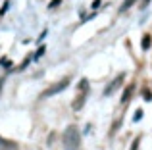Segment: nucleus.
<instances>
[{
    "mask_svg": "<svg viewBox=\"0 0 152 150\" xmlns=\"http://www.w3.org/2000/svg\"><path fill=\"white\" fill-rule=\"evenodd\" d=\"M10 8V2H4V6H2V10H0V15H4L6 14V10Z\"/></svg>",
    "mask_w": 152,
    "mask_h": 150,
    "instance_id": "4468645a",
    "label": "nucleus"
},
{
    "mask_svg": "<svg viewBox=\"0 0 152 150\" xmlns=\"http://www.w3.org/2000/svg\"><path fill=\"white\" fill-rule=\"evenodd\" d=\"M85 89H89V81H87V79H81V83H79V90H85Z\"/></svg>",
    "mask_w": 152,
    "mask_h": 150,
    "instance_id": "9d476101",
    "label": "nucleus"
},
{
    "mask_svg": "<svg viewBox=\"0 0 152 150\" xmlns=\"http://www.w3.org/2000/svg\"><path fill=\"white\" fill-rule=\"evenodd\" d=\"M142 98H145L146 102H150V100H152V90H148V89H145V90H142Z\"/></svg>",
    "mask_w": 152,
    "mask_h": 150,
    "instance_id": "1a4fd4ad",
    "label": "nucleus"
},
{
    "mask_svg": "<svg viewBox=\"0 0 152 150\" xmlns=\"http://www.w3.org/2000/svg\"><path fill=\"white\" fill-rule=\"evenodd\" d=\"M79 146H81V133L75 125H69L64 131V150H79Z\"/></svg>",
    "mask_w": 152,
    "mask_h": 150,
    "instance_id": "f257e3e1",
    "label": "nucleus"
},
{
    "mask_svg": "<svg viewBox=\"0 0 152 150\" xmlns=\"http://www.w3.org/2000/svg\"><path fill=\"white\" fill-rule=\"evenodd\" d=\"M150 44H152V37H150V35H145V37H142V42H141L142 50H148Z\"/></svg>",
    "mask_w": 152,
    "mask_h": 150,
    "instance_id": "0eeeda50",
    "label": "nucleus"
},
{
    "mask_svg": "<svg viewBox=\"0 0 152 150\" xmlns=\"http://www.w3.org/2000/svg\"><path fill=\"white\" fill-rule=\"evenodd\" d=\"M42 54H45V46H41V48L37 50V54H35V58H41Z\"/></svg>",
    "mask_w": 152,
    "mask_h": 150,
    "instance_id": "2eb2a0df",
    "label": "nucleus"
},
{
    "mask_svg": "<svg viewBox=\"0 0 152 150\" xmlns=\"http://www.w3.org/2000/svg\"><path fill=\"white\" fill-rule=\"evenodd\" d=\"M87 96H89V89H85V90H79V94L75 96V100L71 102V108L75 110V112H79V110L85 106V102H87Z\"/></svg>",
    "mask_w": 152,
    "mask_h": 150,
    "instance_id": "7ed1b4c3",
    "label": "nucleus"
},
{
    "mask_svg": "<svg viewBox=\"0 0 152 150\" xmlns=\"http://www.w3.org/2000/svg\"><path fill=\"white\" fill-rule=\"evenodd\" d=\"M0 150H15V143L14 141H6L0 137Z\"/></svg>",
    "mask_w": 152,
    "mask_h": 150,
    "instance_id": "423d86ee",
    "label": "nucleus"
},
{
    "mask_svg": "<svg viewBox=\"0 0 152 150\" xmlns=\"http://www.w3.org/2000/svg\"><path fill=\"white\" fill-rule=\"evenodd\" d=\"M60 4H62V0H52V2L48 4V8H50V10H54V8L60 6Z\"/></svg>",
    "mask_w": 152,
    "mask_h": 150,
    "instance_id": "9b49d317",
    "label": "nucleus"
},
{
    "mask_svg": "<svg viewBox=\"0 0 152 150\" xmlns=\"http://www.w3.org/2000/svg\"><path fill=\"white\" fill-rule=\"evenodd\" d=\"M67 87H69V77H64L60 83H54L52 87H48L46 90H42L41 92V98H48V96H54V94L62 92V90H66Z\"/></svg>",
    "mask_w": 152,
    "mask_h": 150,
    "instance_id": "f03ea898",
    "label": "nucleus"
},
{
    "mask_svg": "<svg viewBox=\"0 0 152 150\" xmlns=\"http://www.w3.org/2000/svg\"><path fill=\"white\" fill-rule=\"evenodd\" d=\"M25 66H29V58H27V60H23V64L19 66V69H23V68H25Z\"/></svg>",
    "mask_w": 152,
    "mask_h": 150,
    "instance_id": "dca6fc26",
    "label": "nucleus"
},
{
    "mask_svg": "<svg viewBox=\"0 0 152 150\" xmlns=\"http://www.w3.org/2000/svg\"><path fill=\"white\" fill-rule=\"evenodd\" d=\"M0 89H2V81H0Z\"/></svg>",
    "mask_w": 152,
    "mask_h": 150,
    "instance_id": "a211bd4d",
    "label": "nucleus"
},
{
    "mask_svg": "<svg viewBox=\"0 0 152 150\" xmlns=\"http://www.w3.org/2000/svg\"><path fill=\"white\" fill-rule=\"evenodd\" d=\"M123 79H125V73H119L118 77L114 79V81L110 83V85L106 87V89H104V96H110L112 92H114V90H118L119 87H121V83H123Z\"/></svg>",
    "mask_w": 152,
    "mask_h": 150,
    "instance_id": "20e7f679",
    "label": "nucleus"
},
{
    "mask_svg": "<svg viewBox=\"0 0 152 150\" xmlns=\"http://www.w3.org/2000/svg\"><path fill=\"white\" fill-rule=\"evenodd\" d=\"M135 4V0H125V2H123V6L119 8V12H125V10H129L131 6H133Z\"/></svg>",
    "mask_w": 152,
    "mask_h": 150,
    "instance_id": "6e6552de",
    "label": "nucleus"
},
{
    "mask_svg": "<svg viewBox=\"0 0 152 150\" xmlns=\"http://www.w3.org/2000/svg\"><path fill=\"white\" fill-rule=\"evenodd\" d=\"M133 92H135V85H129L125 90H123V96H121V102L123 104H127V102L131 100V96H133Z\"/></svg>",
    "mask_w": 152,
    "mask_h": 150,
    "instance_id": "39448f33",
    "label": "nucleus"
},
{
    "mask_svg": "<svg viewBox=\"0 0 152 150\" xmlns=\"http://www.w3.org/2000/svg\"><path fill=\"white\" fill-rule=\"evenodd\" d=\"M141 117H142V110H137V114L133 116V121H141Z\"/></svg>",
    "mask_w": 152,
    "mask_h": 150,
    "instance_id": "f8f14e48",
    "label": "nucleus"
},
{
    "mask_svg": "<svg viewBox=\"0 0 152 150\" xmlns=\"http://www.w3.org/2000/svg\"><path fill=\"white\" fill-rule=\"evenodd\" d=\"M98 6H100V0H94V2H93V8H98Z\"/></svg>",
    "mask_w": 152,
    "mask_h": 150,
    "instance_id": "f3484780",
    "label": "nucleus"
},
{
    "mask_svg": "<svg viewBox=\"0 0 152 150\" xmlns=\"http://www.w3.org/2000/svg\"><path fill=\"white\" fill-rule=\"evenodd\" d=\"M139 143H141V139H135V141H133V144H131V148H129V150H137V148H139Z\"/></svg>",
    "mask_w": 152,
    "mask_h": 150,
    "instance_id": "ddd939ff",
    "label": "nucleus"
}]
</instances>
